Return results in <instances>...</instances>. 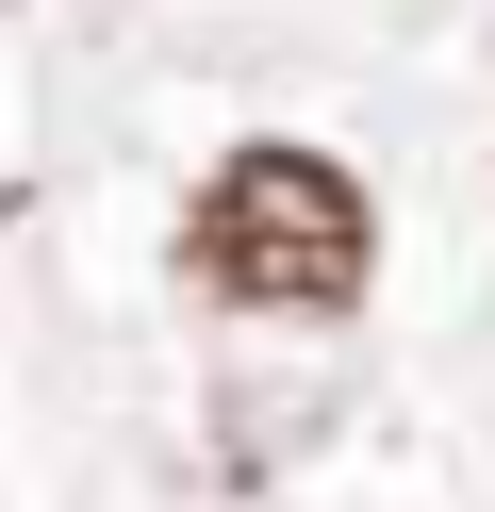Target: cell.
Here are the masks:
<instances>
[{
	"label": "cell",
	"instance_id": "obj_1",
	"mask_svg": "<svg viewBox=\"0 0 495 512\" xmlns=\"http://www.w3.org/2000/svg\"><path fill=\"white\" fill-rule=\"evenodd\" d=\"M182 265L231 314H347L363 265H380V215H363V182L330 149H231L182 215Z\"/></svg>",
	"mask_w": 495,
	"mask_h": 512
}]
</instances>
